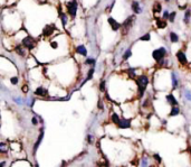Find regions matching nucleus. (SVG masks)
<instances>
[{"label":"nucleus","instance_id":"nucleus-1","mask_svg":"<svg viewBox=\"0 0 191 167\" xmlns=\"http://www.w3.org/2000/svg\"><path fill=\"white\" fill-rule=\"evenodd\" d=\"M136 83H137V86H139L140 97H142L143 93H144L145 89H146V86H148V83H149L148 77L145 76V75H141V76H139V79L136 80Z\"/></svg>","mask_w":191,"mask_h":167},{"label":"nucleus","instance_id":"nucleus-2","mask_svg":"<svg viewBox=\"0 0 191 167\" xmlns=\"http://www.w3.org/2000/svg\"><path fill=\"white\" fill-rule=\"evenodd\" d=\"M166 48L164 47H161V48H158V49H155V51H153V58L157 61V62H159V63H161L162 60H163V57L166 56Z\"/></svg>","mask_w":191,"mask_h":167},{"label":"nucleus","instance_id":"nucleus-3","mask_svg":"<svg viewBox=\"0 0 191 167\" xmlns=\"http://www.w3.org/2000/svg\"><path fill=\"white\" fill-rule=\"evenodd\" d=\"M67 9H68V13L72 16V17H75L77 11V2L75 0H73L71 2H68L67 4Z\"/></svg>","mask_w":191,"mask_h":167},{"label":"nucleus","instance_id":"nucleus-4","mask_svg":"<svg viewBox=\"0 0 191 167\" xmlns=\"http://www.w3.org/2000/svg\"><path fill=\"white\" fill-rule=\"evenodd\" d=\"M134 20H135V17L134 16H130V17L127 18L126 20L123 22V35L124 34H126L127 31H129V28L132 26V24L134 22Z\"/></svg>","mask_w":191,"mask_h":167},{"label":"nucleus","instance_id":"nucleus-5","mask_svg":"<svg viewBox=\"0 0 191 167\" xmlns=\"http://www.w3.org/2000/svg\"><path fill=\"white\" fill-rule=\"evenodd\" d=\"M22 45L25 47H28L29 49H31V48H34V39L31 38L30 36H27L26 38L22 39Z\"/></svg>","mask_w":191,"mask_h":167},{"label":"nucleus","instance_id":"nucleus-6","mask_svg":"<svg viewBox=\"0 0 191 167\" xmlns=\"http://www.w3.org/2000/svg\"><path fill=\"white\" fill-rule=\"evenodd\" d=\"M107 22H109V24H110L111 27H112V30H114V31H116V30H119L120 28H121V24H119V22H116V20H114L112 17L109 18Z\"/></svg>","mask_w":191,"mask_h":167},{"label":"nucleus","instance_id":"nucleus-7","mask_svg":"<svg viewBox=\"0 0 191 167\" xmlns=\"http://www.w3.org/2000/svg\"><path fill=\"white\" fill-rule=\"evenodd\" d=\"M54 30H55V26L47 25V26H45V28L42 30V34H44V36H51V35L54 33Z\"/></svg>","mask_w":191,"mask_h":167},{"label":"nucleus","instance_id":"nucleus-8","mask_svg":"<svg viewBox=\"0 0 191 167\" xmlns=\"http://www.w3.org/2000/svg\"><path fill=\"white\" fill-rule=\"evenodd\" d=\"M117 126H119V128H121V129L130 128L131 122H130V120L129 119H121L120 120V122L117 124Z\"/></svg>","mask_w":191,"mask_h":167},{"label":"nucleus","instance_id":"nucleus-9","mask_svg":"<svg viewBox=\"0 0 191 167\" xmlns=\"http://www.w3.org/2000/svg\"><path fill=\"white\" fill-rule=\"evenodd\" d=\"M177 58H178V61L181 64H187V57H186V54L183 52L179 51L177 53Z\"/></svg>","mask_w":191,"mask_h":167},{"label":"nucleus","instance_id":"nucleus-10","mask_svg":"<svg viewBox=\"0 0 191 167\" xmlns=\"http://www.w3.org/2000/svg\"><path fill=\"white\" fill-rule=\"evenodd\" d=\"M132 10L135 13H141L142 9H141L140 4H139L137 1H133V2H132Z\"/></svg>","mask_w":191,"mask_h":167},{"label":"nucleus","instance_id":"nucleus-11","mask_svg":"<svg viewBox=\"0 0 191 167\" xmlns=\"http://www.w3.org/2000/svg\"><path fill=\"white\" fill-rule=\"evenodd\" d=\"M166 100H168V102H169L171 106H178V101L174 99V97L172 94L166 95Z\"/></svg>","mask_w":191,"mask_h":167},{"label":"nucleus","instance_id":"nucleus-12","mask_svg":"<svg viewBox=\"0 0 191 167\" xmlns=\"http://www.w3.org/2000/svg\"><path fill=\"white\" fill-rule=\"evenodd\" d=\"M161 10H162L161 4H160L159 1H157V2L154 4V6H153V11H154V13H161Z\"/></svg>","mask_w":191,"mask_h":167},{"label":"nucleus","instance_id":"nucleus-13","mask_svg":"<svg viewBox=\"0 0 191 167\" xmlns=\"http://www.w3.org/2000/svg\"><path fill=\"white\" fill-rule=\"evenodd\" d=\"M157 26L159 28H166V22L163 20V19H160V18H158L157 19Z\"/></svg>","mask_w":191,"mask_h":167},{"label":"nucleus","instance_id":"nucleus-14","mask_svg":"<svg viewBox=\"0 0 191 167\" xmlns=\"http://www.w3.org/2000/svg\"><path fill=\"white\" fill-rule=\"evenodd\" d=\"M77 53H78V54H82L83 56L87 55V51H86V48H85L83 45H81V46L77 47Z\"/></svg>","mask_w":191,"mask_h":167},{"label":"nucleus","instance_id":"nucleus-15","mask_svg":"<svg viewBox=\"0 0 191 167\" xmlns=\"http://www.w3.org/2000/svg\"><path fill=\"white\" fill-rule=\"evenodd\" d=\"M42 136H44V131H40V135H39V137H38V140H37V142L35 144V147H34V151H36L37 150V148H38V146H39V144L42 142Z\"/></svg>","mask_w":191,"mask_h":167},{"label":"nucleus","instance_id":"nucleus-16","mask_svg":"<svg viewBox=\"0 0 191 167\" xmlns=\"http://www.w3.org/2000/svg\"><path fill=\"white\" fill-rule=\"evenodd\" d=\"M35 94H36V95H42V97H44V95L47 94V91L44 90L42 88H38L37 90L35 91Z\"/></svg>","mask_w":191,"mask_h":167},{"label":"nucleus","instance_id":"nucleus-17","mask_svg":"<svg viewBox=\"0 0 191 167\" xmlns=\"http://www.w3.org/2000/svg\"><path fill=\"white\" fill-rule=\"evenodd\" d=\"M170 39H171L172 43H177V42H179V37L175 33H170Z\"/></svg>","mask_w":191,"mask_h":167},{"label":"nucleus","instance_id":"nucleus-18","mask_svg":"<svg viewBox=\"0 0 191 167\" xmlns=\"http://www.w3.org/2000/svg\"><path fill=\"white\" fill-rule=\"evenodd\" d=\"M179 112H180V109L177 106H173L172 110L170 112V116H177V115H179Z\"/></svg>","mask_w":191,"mask_h":167},{"label":"nucleus","instance_id":"nucleus-19","mask_svg":"<svg viewBox=\"0 0 191 167\" xmlns=\"http://www.w3.org/2000/svg\"><path fill=\"white\" fill-rule=\"evenodd\" d=\"M112 120H113V122H115V124H117L120 122V118H119V116H117V115H116V113H113V115H112Z\"/></svg>","mask_w":191,"mask_h":167},{"label":"nucleus","instance_id":"nucleus-20","mask_svg":"<svg viewBox=\"0 0 191 167\" xmlns=\"http://www.w3.org/2000/svg\"><path fill=\"white\" fill-rule=\"evenodd\" d=\"M190 10H187L186 11V15H184V22H189V18H190Z\"/></svg>","mask_w":191,"mask_h":167},{"label":"nucleus","instance_id":"nucleus-21","mask_svg":"<svg viewBox=\"0 0 191 167\" xmlns=\"http://www.w3.org/2000/svg\"><path fill=\"white\" fill-rule=\"evenodd\" d=\"M132 55V52L130 51V49H129V51H126L125 52V53H124V55H123V60H127V58H129V57H130V56Z\"/></svg>","mask_w":191,"mask_h":167},{"label":"nucleus","instance_id":"nucleus-22","mask_svg":"<svg viewBox=\"0 0 191 167\" xmlns=\"http://www.w3.org/2000/svg\"><path fill=\"white\" fill-rule=\"evenodd\" d=\"M60 18H62V24H63V26H65L66 25V22H67V17H66V15L63 13V15L60 16Z\"/></svg>","mask_w":191,"mask_h":167},{"label":"nucleus","instance_id":"nucleus-23","mask_svg":"<svg viewBox=\"0 0 191 167\" xmlns=\"http://www.w3.org/2000/svg\"><path fill=\"white\" fill-rule=\"evenodd\" d=\"M174 17H175V11H172V13H170V16H169V19L170 20V22H174Z\"/></svg>","mask_w":191,"mask_h":167},{"label":"nucleus","instance_id":"nucleus-24","mask_svg":"<svg viewBox=\"0 0 191 167\" xmlns=\"http://www.w3.org/2000/svg\"><path fill=\"white\" fill-rule=\"evenodd\" d=\"M85 64H91V65H94L95 64V60L94 58H87V60L85 61Z\"/></svg>","mask_w":191,"mask_h":167},{"label":"nucleus","instance_id":"nucleus-25","mask_svg":"<svg viewBox=\"0 0 191 167\" xmlns=\"http://www.w3.org/2000/svg\"><path fill=\"white\" fill-rule=\"evenodd\" d=\"M140 40H150V34H145L140 37Z\"/></svg>","mask_w":191,"mask_h":167},{"label":"nucleus","instance_id":"nucleus-26","mask_svg":"<svg viewBox=\"0 0 191 167\" xmlns=\"http://www.w3.org/2000/svg\"><path fill=\"white\" fill-rule=\"evenodd\" d=\"M93 73H94V69H91V70H89L88 75H87V79H86V81H87V80H91V79L93 77Z\"/></svg>","mask_w":191,"mask_h":167},{"label":"nucleus","instance_id":"nucleus-27","mask_svg":"<svg viewBox=\"0 0 191 167\" xmlns=\"http://www.w3.org/2000/svg\"><path fill=\"white\" fill-rule=\"evenodd\" d=\"M10 81H11V83H13V84H17V83H18V77L17 76L11 77V80H10Z\"/></svg>","mask_w":191,"mask_h":167},{"label":"nucleus","instance_id":"nucleus-28","mask_svg":"<svg viewBox=\"0 0 191 167\" xmlns=\"http://www.w3.org/2000/svg\"><path fill=\"white\" fill-rule=\"evenodd\" d=\"M172 80H173V86L175 88V86L178 85V81H177V79H175V75H174V74H172Z\"/></svg>","mask_w":191,"mask_h":167},{"label":"nucleus","instance_id":"nucleus-29","mask_svg":"<svg viewBox=\"0 0 191 167\" xmlns=\"http://www.w3.org/2000/svg\"><path fill=\"white\" fill-rule=\"evenodd\" d=\"M0 150H1L2 153H4V151L7 150V148H6V145H4V144H1V145H0Z\"/></svg>","mask_w":191,"mask_h":167},{"label":"nucleus","instance_id":"nucleus-30","mask_svg":"<svg viewBox=\"0 0 191 167\" xmlns=\"http://www.w3.org/2000/svg\"><path fill=\"white\" fill-rule=\"evenodd\" d=\"M129 73H130V75H131L132 77L135 76V72H134V70L133 69H130V71H129Z\"/></svg>","mask_w":191,"mask_h":167},{"label":"nucleus","instance_id":"nucleus-31","mask_svg":"<svg viewBox=\"0 0 191 167\" xmlns=\"http://www.w3.org/2000/svg\"><path fill=\"white\" fill-rule=\"evenodd\" d=\"M51 48H57V46H58V44H57V42H53V43L51 44Z\"/></svg>","mask_w":191,"mask_h":167},{"label":"nucleus","instance_id":"nucleus-32","mask_svg":"<svg viewBox=\"0 0 191 167\" xmlns=\"http://www.w3.org/2000/svg\"><path fill=\"white\" fill-rule=\"evenodd\" d=\"M169 16H170L169 11H164V13H163V18H164V19H166V18H169Z\"/></svg>","mask_w":191,"mask_h":167},{"label":"nucleus","instance_id":"nucleus-33","mask_svg":"<svg viewBox=\"0 0 191 167\" xmlns=\"http://www.w3.org/2000/svg\"><path fill=\"white\" fill-rule=\"evenodd\" d=\"M154 158L157 159V162H158V163H161V158L159 157V155H158V154L154 155Z\"/></svg>","mask_w":191,"mask_h":167},{"label":"nucleus","instance_id":"nucleus-34","mask_svg":"<svg viewBox=\"0 0 191 167\" xmlns=\"http://www.w3.org/2000/svg\"><path fill=\"white\" fill-rule=\"evenodd\" d=\"M17 52H18V53H19V54H20V55H24V51H22V49H21V47H20V46H18V48H17Z\"/></svg>","mask_w":191,"mask_h":167},{"label":"nucleus","instance_id":"nucleus-35","mask_svg":"<svg viewBox=\"0 0 191 167\" xmlns=\"http://www.w3.org/2000/svg\"><path fill=\"white\" fill-rule=\"evenodd\" d=\"M31 122H33V124H38V120H37V118H36V117H34V118H33V120H31Z\"/></svg>","mask_w":191,"mask_h":167},{"label":"nucleus","instance_id":"nucleus-36","mask_svg":"<svg viewBox=\"0 0 191 167\" xmlns=\"http://www.w3.org/2000/svg\"><path fill=\"white\" fill-rule=\"evenodd\" d=\"M104 86H105V82L103 81L102 83H101V86H100V89H101V91H104Z\"/></svg>","mask_w":191,"mask_h":167},{"label":"nucleus","instance_id":"nucleus-37","mask_svg":"<svg viewBox=\"0 0 191 167\" xmlns=\"http://www.w3.org/2000/svg\"><path fill=\"white\" fill-rule=\"evenodd\" d=\"M22 91H24V93H27V92H28V86L24 85V88H22Z\"/></svg>","mask_w":191,"mask_h":167},{"label":"nucleus","instance_id":"nucleus-38","mask_svg":"<svg viewBox=\"0 0 191 167\" xmlns=\"http://www.w3.org/2000/svg\"><path fill=\"white\" fill-rule=\"evenodd\" d=\"M87 142H92V136H89V135L87 136Z\"/></svg>","mask_w":191,"mask_h":167},{"label":"nucleus","instance_id":"nucleus-39","mask_svg":"<svg viewBox=\"0 0 191 167\" xmlns=\"http://www.w3.org/2000/svg\"><path fill=\"white\" fill-rule=\"evenodd\" d=\"M16 100V102L19 103V104H21V101H20V99H15Z\"/></svg>","mask_w":191,"mask_h":167},{"label":"nucleus","instance_id":"nucleus-40","mask_svg":"<svg viewBox=\"0 0 191 167\" xmlns=\"http://www.w3.org/2000/svg\"><path fill=\"white\" fill-rule=\"evenodd\" d=\"M142 165H144V166H146V165H148V164H146V159H144V160H143V162H142Z\"/></svg>","mask_w":191,"mask_h":167},{"label":"nucleus","instance_id":"nucleus-41","mask_svg":"<svg viewBox=\"0 0 191 167\" xmlns=\"http://www.w3.org/2000/svg\"><path fill=\"white\" fill-rule=\"evenodd\" d=\"M189 150H190V153H191V148H189Z\"/></svg>","mask_w":191,"mask_h":167},{"label":"nucleus","instance_id":"nucleus-42","mask_svg":"<svg viewBox=\"0 0 191 167\" xmlns=\"http://www.w3.org/2000/svg\"><path fill=\"white\" fill-rule=\"evenodd\" d=\"M166 1H169V0H166Z\"/></svg>","mask_w":191,"mask_h":167}]
</instances>
